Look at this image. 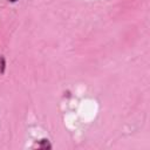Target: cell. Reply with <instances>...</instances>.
<instances>
[{
	"instance_id": "1",
	"label": "cell",
	"mask_w": 150,
	"mask_h": 150,
	"mask_svg": "<svg viewBox=\"0 0 150 150\" xmlns=\"http://www.w3.org/2000/svg\"><path fill=\"white\" fill-rule=\"evenodd\" d=\"M38 148H40V149H50V148H52V144L49 143L48 139L43 138V139H40V141H39Z\"/></svg>"
},
{
	"instance_id": "2",
	"label": "cell",
	"mask_w": 150,
	"mask_h": 150,
	"mask_svg": "<svg viewBox=\"0 0 150 150\" xmlns=\"http://www.w3.org/2000/svg\"><path fill=\"white\" fill-rule=\"evenodd\" d=\"M5 68H6V60H5V56H0V73L4 74L5 73Z\"/></svg>"
},
{
	"instance_id": "3",
	"label": "cell",
	"mask_w": 150,
	"mask_h": 150,
	"mask_svg": "<svg viewBox=\"0 0 150 150\" xmlns=\"http://www.w3.org/2000/svg\"><path fill=\"white\" fill-rule=\"evenodd\" d=\"M8 1H9V2H16L18 0H8Z\"/></svg>"
}]
</instances>
